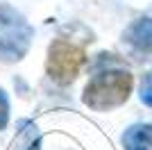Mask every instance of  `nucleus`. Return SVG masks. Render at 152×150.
<instances>
[{"mask_svg":"<svg viewBox=\"0 0 152 150\" xmlns=\"http://www.w3.org/2000/svg\"><path fill=\"white\" fill-rule=\"evenodd\" d=\"M5 123H7V98L0 91V127H5Z\"/></svg>","mask_w":152,"mask_h":150,"instance_id":"obj_7","label":"nucleus"},{"mask_svg":"<svg viewBox=\"0 0 152 150\" xmlns=\"http://www.w3.org/2000/svg\"><path fill=\"white\" fill-rule=\"evenodd\" d=\"M125 150H152V125H134L123 137Z\"/></svg>","mask_w":152,"mask_h":150,"instance_id":"obj_5","label":"nucleus"},{"mask_svg":"<svg viewBox=\"0 0 152 150\" xmlns=\"http://www.w3.org/2000/svg\"><path fill=\"white\" fill-rule=\"evenodd\" d=\"M84 64V50L66 39H57L48 52V73L57 82H70Z\"/></svg>","mask_w":152,"mask_h":150,"instance_id":"obj_3","label":"nucleus"},{"mask_svg":"<svg viewBox=\"0 0 152 150\" xmlns=\"http://www.w3.org/2000/svg\"><path fill=\"white\" fill-rule=\"evenodd\" d=\"M132 89V75L127 71H104L93 75L84 89V102L93 109H111L123 105Z\"/></svg>","mask_w":152,"mask_h":150,"instance_id":"obj_1","label":"nucleus"},{"mask_svg":"<svg viewBox=\"0 0 152 150\" xmlns=\"http://www.w3.org/2000/svg\"><path fill=\"white\" fill-rule=\"evenodd\" d=\"M30 27L12 7L0 5V57L18 59L27 48Z\"/></svg>","mask_w":152,"mask_h":150,"instance_id":"obj_2","label":"nucleus"},{"mask_svg":"<svg viewBox=\"0 0 152 150\" xmlns=\"http://www.w3.org/2000/svg\"><path fill=\"white\" fill-rule=\"evenodd\" d=\"M141 100H143L148 107H152V71L143 77V82H141Z\"/></svg>","mask_w":152,"mask_h":150,"instance_id":"obj_6","label":"nucleus"},{"mask_svg":"<svg viewBox=\"0 0 152 150\" xmlns=\"http://www.w3.org/2000/svg\"><path fill=\"white\" fill-rule=\"evenodd\" d=\"M127 43L139 55L152 57V18H143L127 30Z\"/></svg>","mask_w":152,"mask_h":150,"instance_id":"obj_4","label":"nucleus"}]
</instances>
